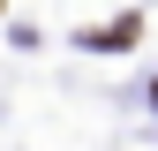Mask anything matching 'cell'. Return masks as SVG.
<instances>
[{
    "instance_id": "6da1fadb",
    "label": "cell",
    "mask_w": 158,
    "mask_h": 151,
    "mask_svg": "<svg viewBox=\"0 0 158 151\" xmlns=\"http://www.w3.org/2000/svg\"><path fill=\"white\" fill-rule=\"evenodd\" d=\"M135 15H121V23H98V30H83V45H98V53H121V45H135Z\"/></svg>"
}]
</instances>
